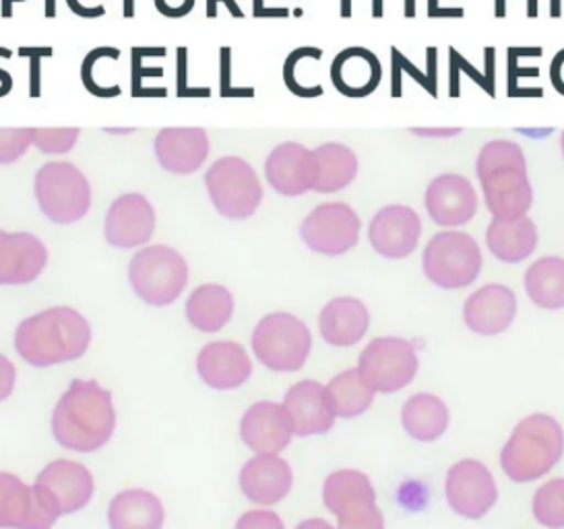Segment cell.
Segmentation results:
<instances>
[{
	"label": "cell",
	"mask_w": 564,
	"mask_h": 529,
	"mask_svg": "<svg viewBox=\"0 0 564 529\" xmlns=\"http://www.w3.org/2000/svg\"><path fill=\"white\" fill-rule=\"evenodd\" d=\"M117 412L110 391L96 380H73L67 393L61 397L54 415V439L70 451L91 453L112 439Z\"/></svg>",
	"instance_id": "1"
},
{
	"label": "cell",
	"mask_w": 564,
	"mask_h": 529,
	"mask_svg": "<svg viewBox=\"0 0 564 529\" xmlns=\"http://www.w3.org/2000/svg\"><path fill=\"white\" fill-rule=\"evenodd\" d=\"M89 342V323L67 306L48 309L25 319L15 333L19 356L34 366L77 360L87 352Z\"/></svg>",
	"instance_id": "2"
},
{
	"label": "cell",
	"mask_w": 564,
	"mask_h": 529,
	"mask_svg": "<svg viewBox=\"0 0 564 529\" xmlns=\"http://www.w3.org/2000/svg\"><path fill=\"white\" fill-rule=\"evenodd\" d=\"M476 172L490 214L495 217L528 215L533 205V188L521 145L507 139L486 143L478 155Z\"/></svg>",
	"instance_id": "3"
},
{
	"label": "cell",
	"mask_w": 564,
	"mask_h": 529,
	"mask_svg": "<svg viewBox=\"0 0 564 529\" xmlns=\"http://www.w3.org/2000/svg\"><path fill=\"white\" fill-rule=\"evenodd\" d=\"M563 453V427L552 415L531 413L514 427L500 453V467L513 482L525 484L544 478Z\"/></svg>",
	"instance_id": "4"
},
{
	"label": "cell",
	"mask_w": 564,
	"mask_h": 529,
	"mask_svg": "<svg viewBox=\"0 0 564 529\" xmlns=\"http://www.w3.org/2000/svg\"><path fill=\"white\" fill-rule=\"evenodd\" d=\"M252 349L257 360L269 370L296 373L311 356L313 335L294 314H267L254 327Z\"/></svg>",
	"instance_id": "5"
},
{
	"label": "cell",
	"mask_w": 564,
	"mask_h": 529,
	"mask_svg": "<svg viewBox=\"0 0 564 529\" xmlns=\"http://www.w3.org/2000/svg\"><path fill=\"white\" fill-rule=\"evenodd\" d=\"M424 276L441 290H464L478 280L481 250L465 231H438L422 257Z\"/></svg>",
	"instance_id": "6"
},
{
	"label": "cell",
	"mask_w": 564,
	"mask_h": 529,
	"mask_svg": "<svg viewBox=\"0 0 564 529\" xmlns=\"http://www.w3.org/2000/svg\"><path fill=\"white\" fill-rule=\"evenodd\" d=\"M35 198L54 224H75L91 207V186L77 165L51 162L35 174Z\"/></svg>",
	"instance_id": "7"
},
{
	"label": "cell",
	"mask_w": 564,
	"mask_h": 529,
	"mask_svg": "<svg viewBox=\"0 0 564 529\" xmlns=\"http://www.w3.org/2000/svg\"><path fill=\"white\" fill-rule=\"evenodd\" d=\"M129 280L137 296L145 304L167 306L183 294L188 281V264L174 248H143L131 261Z\"/></svg>",
	"instance_id": "8"
},
{
	"label": "cell",
	"mask_w": 564,
	"mask_h": 529,
	"mask_svg": "<svg viewBox=\"0 0 564 529\" xmlns=\"http://www.w3.org/2000/svg\"><path fill=\"white\" fill-rule=\"evenodd\" d=\"M205 186L217 212L228 219H247L263 201L254 168L236 155L217 160L205 174Z\"/></svg>",
	"instance_id": "9"
},
{
	"label": "cell",
	"mask_w": 564,
	"mask_h": 529,
	"mask_svg": "<svg viewBox=\"0 0 564 529\" xmlns=\"http://www.w3.org/2000/svg\"><path fill=\"white\" fill-rule=\"evenodd\" d=\"M415 347L401 337H377L362 349L358 373L375 393H398L417 373Z\"/></svg>",
	"instance_id": "10"
},
{
	"label": "cell",
	"mask_w": 564,
	"mask_h": 529,
	"mask_svg": "<svg viewBox=\"0 0 564 529\" xmlns=\"http://www.w3.org/2000/svg\"><path fill=\"white\" fill-rule=\"evenodd\" d=\"M61 515L56 498L44 486H28L18 476L0 472V528L52 529Z\"/></svg>",
	"instance_id": "11"
},
{
	"label": "cell",
	"mask_w": 564,
	"mask_h": 529,
	"mask_svg": "<svg viewBox=\"0 0 564 529\" xmlns=\"http://www.w3.org/2000/svg\"><path fill=\"white\" fill-rule=\"evenodd\" d=\"M360 217L348 203H323L300 226L304 245L323 257H339L358 245Z\"/></svg>",
	"instance_id": "12"
},
{
	"label": "cell",
	"mask_w": 564,
	"mask_h": 529,
	"mask_svg": "<svg viewBox=\"0 0 564 529\" xmlns=\"http://www.w3.org/2000/svg\"><path fill=\"white\" fill-rule=\"evenodd\" d=\"M445 495L453 511L478 521L497 505V482L484 463L462 460L448 469Z\"/></svg>",
	"instance_id": "13"
},
{
	"label": "cell",
	"mask_w": 564,
	"mask_h": 529,
	"mask_svg": "<svg viewBox=\"0 0 564 529\" xmlns=\"http://www.w3.org/2000/svg\"><path fill=\"white\" fill-rule=\"evenodd\" d=\"M422 236V222L408 205H389L382 207L372 217L368 228V240L372 248L391 261L405 259L414 252Z\"/></svg>",
	"instance_id": "14"
},
{
	"label": "cell",
	"mask_w": 564,
	"mask_h": 529,
	"mask_svg": "<svg viewBox=\"0 0 564 529\" xmlns=\"http://www.w3.org/2000/svg\"><path fill=\"white\" fill-rule=\"evenodd\" d=\"M424 203L432 222L443 228L465 226L478 212L476 188L462 174L436 176L426 188Z\"/></svg>",
	"instance_id": "15"
},
{
	"label": "cell",
	"mask_w": 564,
	"mask_h": 529,
	"mask_svg": "<svg viewBox=\"0 0 564 529\" xmlns=\"http://www.w3.org/2000/svg\"><path fill=\"white\" fill-rule=\"evenodd\" d=\"M517 298L513 290L502 283H488L465 300L464 321L467 330L495 337L513 325Z\"/></svg>",
	"instance_id": "16"
},
{
	"label": "cell",
	"mask_w": 564,
	"mask_h": 529,
	"mask_svg": "<svg viewBox=\"0 0 564 529\" xmlns=\"http://www.w3.org/2000/svg\"><path fill=\"white\" fill-rule=\"evenodd\" d=\"M267 182L283 197H300L313 191L315 158L313 149L288 141L269 153L265 162Z\"/></svg>",
	"instance_id": "17"
},
{
	"label": "cell",
	"mask_w": 564,
	"mask_h": 529,
	"mask_svg": "<svg viewBox=\"0 0 564 529\" xmlns=\"http://www.w3.org/2000/svg\"><path fill=\"white\" fill-rule=\"evenodd\" d=\"M155 230V212L150 201L129 193L118 197L106 215V240L117 248L145 245Z\"/></svg>",
	"instance_id": "18"
},
{
	"label": "cell",
	"mask_w": 564,
	"mask_h": 529,
	"mask_svg": "<svg viewBox=\"0 0 564 529\" xmlns=\"http://www.w3.org/2000/svg\"><path fill=\"white\" fill-rule=\"evenodd\" d=\"M240 436L245 445L257 455L271 453L278 455L290 445L294 429L285 408L273 401H259L250 406L240 422Z\"/></svg>",
	"instance_id": "19"
},
{
	"label": "cell",
	"mask_w": 564,
	"mask_h": 529,
	"mask_svg": "<svg viewBox=\"0 0 564 529\" xmlns=\"http://www.w3.org/2000/svg\"><path fill=\"white\" fill-rule=\"evenodd\" d=\"M155 158L172 174H193L209 158V137L200 127H170L155 137Z\"/></svg>",
	"instance_id": "20"
},
{
	"label": "cell",
	"mask_w": 564,
	"mask_h": 529,
	"mask_svg": "<svg viewBox=\"0 0 564 529\" xmlns=\"http://www.w3.org/2000/svg\"><path fill=\"white\" fill-rule=\"evenodd\" d=\"M48 263V250L28 231L0 230V285H23L37 280Z\"/></svg>",
	"instance_id": "21"
},
{
	"label": "cell",
	"mask_w": 564,
	"mask_h": 529,
	"mask_svg": "<svg viewBox=\"0 0 564 529\" xmlns=\"http://www.w3.org/2000/svg\"><path fill=\"white\" fill-rule=\"evenodd\" d=\"M283 408L292 420L296 436L325 434L335 424L327 389L316 380H300L283 399Z\"/></svg>",
	"instance_id": "22"
},
{
	"label": "cell",
	"mask_w": 564,
	"mask_h": 529,
	"mask_svg": "<svg viewBox=\"0 0 564 529\" xmlns=\"http://www.w3.org/2000/svg\"><path fill=\"white\" fill-rule=\"evenodd\" d=\"M292 467L282 457L261 453L240 472V488L254 505H278L292 490Z\"/></svg>",
	"instance_id": "23"
},
{
	"label": "cell",
	"mask_w": 564,
	"mask_h": 529,
	"mask_svg": "<svg viewBox=\"0 0 564 529\" xmlns=\"http://www.w3.org/2000/svg\"><path fill=\"white\" fill-rule=\"evenodd\" d=\"M200 379L219 391H230L249 380L252 363L245 347L234 342H214L203 347L197 360Z\"/></svg>",
	"instance_id": "24"
},
{
	"label": "cell",
	"mask_w": 564,
	"mask_h": 529,
	"mask_svg": "<svg viewBox=\"0 0 564 529\" xmlns=\"http://www.w3.org/2000/svg\"><path fill=\"white\" fill-rule=\"evenodd\" d=\"M35 484L44 486L56 498L63 515L84 509L94 496V478L89 469L82 463L68 460L48 463Z\"/></svg>",
	"instance_id": "25"
},
{
	"label": "cell",
	"mask_w": 564,
	"mask_h": 529,
	"mask_svg": "<svg viewBox=\"0 0 564 529\" xmlns=\"http://www.w3.org/2000/svg\"><path fill=\"white\" fill-rule=\"evenodd\" d=\"M368 325L370 313L358 298H333L318 314V331L329 346H356L365 339Z\"/></svg>",
	"instance_id": "26"
},
{
	"label": "cell",
	"mask_w": 564,
	"mask_h": 529,
	"mask_svg": "<svg viewBox=\"0 0 564 529\" xmlns=\"http://www.w3.org/2000/svg\"><path fill=\"white\" fill-rule=\"evenodd\" d=\"M488 250L502 263H521L538 248V228L528 215L495 217L486 231Z\"/></svg>",
	"instance_id": "27"
},
{
	"label": "cell",
	"mask_w": 564,
	"mask_h": 529,
	"mask_svg": "<svg viewBox=\"0 0 564 529\" xmlns=\"http://www.w3.org/2000/svg\"><path fill=\"white\" fill-rule=\"evenodd\" d=\"M381 63L372 52L365 48L344 50L332 66L335 89L348 98H366L381 83Z\"/></svg>",
	"instance_id": "28"
},
{
	"label": "cell",
	"mask_w": 564,
	"mask_h": 529,
	"mask_svg": "<svg viewBox=\"0 0 564 529\" xmlns=\"http://www.w3.org/2000/svg\"><path fill=\"white\" fill-rule=\"evenodd\" d=\"M447 403L432 393L412 396L401 410V427L420 443L438 441L448 429Z\"/></svg>",
	"instance_id": "29"
},
{
	"label": "cell",
	"mask_w": 564,
	"mask_h": 529,
	"mask_svg": "<svg viewBox=\"0 0 564 529\" xmlns=\"http://www.w3.org/2000/svg\"><path fill=\"white\" fill-rule=\"evenodd\" d=\"M110 529H162V500L148 490H127L112 498L108 507Z\"/></svg>",
	"instance_id": "30"
},
{
	"label": "cell",
	"mask_w": 564,
	"mask_h": 529,
	"mask_svg": "<svg viewBox=\"0 0 564 529\" xmlns=\"http://www.w3.org/2000/svg\"><path fill=\"white\" fill-rule=\"evenodd\" d=\"M315 158V193H337L349 186L358 174V158L344 143H325L313 149Z\"/></svg>",
	"instance_id": "31"
},
{
	"label": "cell",
	"mask_w": 564,
	"mask_h": 529,
	"mask_svg": "<svg viewBox=\"0 0 564 529\" xmlns=\"http://www.w3.org/2000/svg\"><path fill=\"white\" fill-rule=\"evenodd\" d=\"M234 298L230 290L216 283L197 288L186 302V316L193 327L205 333H216L232 319Z\"/></svg>",
	"instance_id": "32"
},
{
	"label": "cell",
	"mask_w": 564,
	"mask_h": 529,
	"mask_svg": "<svg viewBox=\"0 0 564 529\" xmlns=\"http://www.w3.org/2000/svg\"><path fill=\"white\" fill-rule=\"evenodd\" d=\"M525 292L544 311L564 309V259L542 257L525 273Z\"/></svg>",
	"instance_id": "33"
},
{
	"label": "cell",
	"mask_w": 564,
	"mask_h": 529,
	"mask_svg": "<svg viewBox=\"0 0 564 529\" xmlns=\"http://www.w3.org/2000/svg\"><path fill=\"white\" fill-rule=\"evenodd\" d=\"M325 389H327V396L332 401L335 418L362 415L375 401V391L366 385L358 368H349V370L339 373L337 377L329 380V385Z\"/></svg>",
	"instance_id": "34"
},
{
	"label": "cell",
	"mask_w": 564,
	"mask_h": 529,
	"mask_svg": "<svg viewBox=\"0 0 564 529\" xmlns=\"http://www.w3.org/2000/svg\"><path fill=\"white\" fill-rule=\"evenodd\" d=\"M323 500H325V507L333 515H337L351 505H358L365 500H377V493H375V486L370 478L362 472L339 469V472H333L332 476L325 479Z\"/></svg>",
	"instance_id": "35"
},
{
	"label": "cell",
	"mask_w": 564,
	"mask_h": 529,
	"mask_svg": "<svg viewBox=\"0 0 564 529\" xmlns=\"http://www.w3.org/2000/svg\"><path fill=\"white\" fill-rule=\"evenodd\" d=\"M533 517L547 529H564V478L546 482L533 496Z\"/></svg>",
	"instance_id": "36"
},
{
	"label": "cell",
	"mask_w": 564,
	"mask_h": 529,
	"mask_svg": "<svg viewBox=\"0 0 564 529\" xmlns=\"http://www.w3.org/2000/svg\"><path fill=\"white\" fill-rule=\"evenodd\" d=\"M337 529H384V517L377 507V500H365L351 505L348 509L335 515Z\"/></svg>",
	"instance_id": "37"
},
{
	"label": "cell",
	"mask_w": 564,
	"mask_h": 529,
	"mask_svg": "<svg viewBox=\"0 0 564 529\" xmlns=\"http://www.w3.org/2000/svg\"><path fill=\"white\" fill-rule=\"evenodd\" d=\"M79 129L75 127H58V129H37L32 127V139L35 148L48 155H63L75 148L79 141Z\"/></svg>",
	"instance_id": "38"
},
{
	"label": "cell",
	"mask_w": 564,
	"mask_h": 529,
	"mask_svg": "<svg viewBox=\"0 0 564 529\" xmlns=\"http://www.w3.org/2000/svg\"><path fill=\"white\" fill-rule=\"evenodd\" d=\"M32 145H34L32 129H28V127L0 129V165L18 162Z\"/></svg>",
	"instance_id": "39"
},
{
	"label": "cell",
	"mask_w": 564,
	"mask_h": 529,
	"mask_svg": "<svg viewBox=\"0 0 564 529\" xmlns=\"http://www.w3.org/2000/svg\"><path fill=\"white\" fill-rule=\"evenodd\" d=\"M178 68H176V94L178 98H209L212 96V89H205V87H188L186 83V75H188V52L186 48H178Z\"/></svg>",
	"instance_id": "40"
},
{
	"label": "cell",
	"mask_w": 564,
	"mask_h": 529,
	"mask_svg": "<svg viewBox=\"0 0 564 529\" xmlns=\"http://www.w3.org/2000/svg\"><path fill=\"white\" fill-rule=\"evenodd\" d=\"M236 529H285L280 515L273 511H249L245 512Z\"/></svg>",
	"instance_id": "41"
},
{
	"label": "cell",
	"mask_w": 564,
	"mask_h": 529,
	"mask_svg": "<svg viewBox=\"0 0 564 529\" xmlns=\"http://www.w3.org/2000/svg\"><path fill=\"white\" fill-rule=\"evenodd\" d=\"M221 96L224 98H252L254 91L249 87H234L230 83V48H221Z\"/></svg>",
	"instance_id": "42"
},
{
	"label": "cell",
	"mask_w": 564,
	"mask_h": 529,
	"mask_svg": "<svg viewBox=\"0 0 564 529\" xmlns=\"http://www.w3.org/2000/svg\"><path fill=\"white\" fill-rule=\"evenodd\" d=\"M21 56H30V65H32V73H30V83H32V89H30V96L32 98H40L42 89V68L40 63L44 56H52V48H21L19 50Z\"/></svg>",
	"instance_id": "43"
},
{
	"label": "cell",
	"mask_w": 564,
	"mask_h": 529,
	"mask_svg": "<svg viewBox=\"0 0 564 529\" xmlns=\"http://www.w3.org/2000/svg\"><path fill=\"white\" fill-rule=\"evenodd\" d=\"M15 366L0 354V403L15 389Z\"/></svg>",
	"instance_id": "44"
},
{
	"label": "cell",
	"mask_w": 564,
	"mask_h": 529,
	"mask_svg": "<svg viewBox=\"0 0 564 529\" xmlns=\"http://www.w3.org/2000/svg\"><path fill=\"white\" fill-rule=\"evenodd\" d=\"M67 4L75 15L84 17V19H98V17L106 15V9L101 4L85 7V4H82V0H67Z\"/></svg>",
	"instance_id": "45"
},
{
	"label": "cell",
	"mask_w": 564,
	"mask_h": 529,
	"mask_svg": "<svg viewBox=\"0 0 564 529\" xmlns=\"http://www.w3.org/2000/svg\"><path fill=\"white\" fill-rule=\"evenodd\" d=\"M219 2L228 4V9L232 11L234 15L242 17V11L236 7V0H207V17H209V19H216L217 7H219Z\"/></svg>",
	"instance_id": "46"
},
{
	"label": "cell",
	"mask_w": 564,
	"mask_h": 529,
	"mask_svg": "<svg viewBox=\"0 0 564 529\" xmlns=\"http://www.w3.org/2000/svg\"><path fill=\"white\" fill-rule=\"evenodd\" d=\"M414 132L422 137H453V134L462 132V129H414Z\"/></svg>",
	"instance_id": "47"
},
{
	"label": "cell",
	"mask_w": 564,
	"mask_h": 529,
	"mask_svg": "<svg viewBox=\"0 0 564 529\" xmlns=\"http://www.w3.org/2000/svg\"><path fill=\"white\" fill-rule=\"evenodd\" d=\"M11 89H13V77L4 68H0V98L9 96Z\"/></svg>",
	"instance_id": "48"
},
{
	"label": "cell",
	"mask_w": 564,
	"mask_h": 529,
	"mask_svg": "<svg viewBox=\"0 0 564 529\" xmlns=\"http://www.w3.org/2000/svg\"><path fill=\"white\" fill-rule=\"evenodd\" d=\"M296 529H335L329 521L325 519H306L296 526Z\"/></svg>",
	"instance_id": "49"
},
{
	"label": "cell",
	"mask_w": 564,
	"mask_h": 529,
	"mask_svg": "<svg viewBox=\"0 0 564 529\" xmlns=\"http://www.w3.org/2000/svg\"><path fill=\"white\" fill-rule=\"evenodd\" d=\"M122 15L127 17V19H133L134 0H122Z\"/></svg>",
	"instance_id": "50"
},
{
	"label": "cell",
	"mask_w": 564,
	"mask_h": 529,
	"mask_svg": "<svg viewBox=\"0 0 564 529\" xmlns=\"http://www.w3.org/2000/svg\"><path fill=\"white\" fill-rule=\"evenodd\" d=\"M15 2H25V0H2V17L13 15V4Z\"/></svg>",
	"instance_id": "51"
},
{
	"label": "cell",
	"mask_w": 564,
	"mask_h": 529,
	"mask_svg": "<svg viewBox=\"0 0 564 529\" xmlns=\"http://www.w3.org/2000/svg\"><path fill=\"white\" fill-rule=\"evenodd\" d=\"M44 13L48 19L56 15V0H44Z\"/></svg>",
	"instance_id": "52"
},
{
	"label": "cell",
	"mask_w": 564,
	"mask_h": 529,
	"mask_svg": "<svg viewBox=\"0 0 564 529\" xmlns=\"http://www.w3.org/2000/svg\"><path fill=\"white\" fill-rule=\"evenodd\" d=\"M106 132H110V134H129V132H134V129H106Z\"/></svg>",
	"instance_id": "53"
},
{
	"label": "cell",
	"mask_w": 564,
	"mask_h": 529,
	"mask_svg": "<svg viewBox=\"0 0 564 529\" xmlns=\"http://www.w3.org/2000/svg\"><path fill=\"white\" fill-rule=\"evenodd\" d=\"M561 148H563V155H564V132H563V139H561Z\"/></svg>",
	"instance_id": "54"
}]
</instances>
